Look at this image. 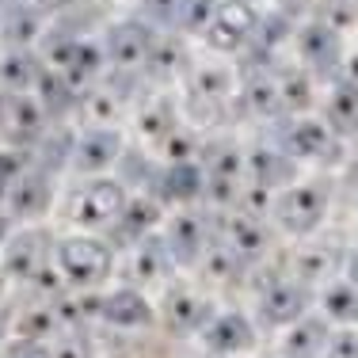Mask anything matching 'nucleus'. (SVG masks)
I'll return each instance as SVG.
<instances>
[{"label":"nucleus","instance_id":"obj_40","mask_svg":"<svg viewBox=\"0 0 358 358\" xmlns=\"http://www.w3.org/2000/svg\"><path fill=\"white\" fill-rule=\"evenodd\" d=\"M73 0H42V8H46V12H62V8H69Z\"/></svg>","mask_w":358,"mask_h":358},{"label":"nucleus","instance_id":"obj_22","mask_svg":"<svg viewBox=\"0 0 358 358\" xmlns=\"http://www.w3.org/2000/svg\"><path fill=\"white\" fill-rule=\"evenodd\" d=\"M172 255H168V244L160 233H149L145 241L134 244V278L141 286H152V282H168L172 275Z\"/></svg>","mask_w":358,"mask_h":358},{"label":"nucleus","instance_id":"obj_1","mask_svg":"<svg viewBox=\"0 0 358 358\" xmlns=\"http://www.w3.org/2000/svg\"><path fill=\"white\" fill-rule=\"evenodd\" d=\"M54 263L62 271V278L76 289L99 286L115 267V252L99 236H65L54 244Z\"/></svg>","mask_w":358,"mask_h":358},{"label":"nucleus","instance_id":"obj_13","mask_svg":"<svg viewBox=\"0 0 358 358\" xmlns=\"http://www.w3.org/2000/svg\"><path fill=\"white\" fill-rule=\"evenodd\" d=\"M99 320L110 324V328L118 331H145L157 324V309H152V301L141 294V289H115V294H107L103 301H99Z\"/></svg>","mask_w":358,"mask_h":358},{"label":"nucleus","instance_id":"obj_20","mask_svg":"<svg viewBox=\"0 0 358 358\" xmlns=\"http://www.w3.org/2000/svg\"><path fill=\"white\" fill-rule=\"evenodd\" d=\"M164 221V210H160L157 199H126L122 214L115 217V244H138L152 229Z\"/></svg>","mask_w":358,"mask_h":358},{"label":"nucleus","instance_id":"obj_2","mask_svg":"<svg viewBox=\"0 0 358 358\" xmlns=\"http://www.w3.org/2000/svg\"><path fill=\"white\" fill-rule=\"evenodd\" d=\"M275 225L289 236H309L328 217V191L320 183H289L275 199Z\"/></svg>","mask_w":358,"mask_h":358},{"label":"nucleus","instance_id":"obj_11","mask_svg":"<svg viewBox=\"0 0 358 358\" xmlns=\"http://www.w3.org/2000/svg\"><path fill=\"white\" fill-rule=\"evenodd\" d=\"M278 149L289 160H328V152L336 149V134L309 115H294L278 130Z\"/></svg>","mask_w":358,"mask_h":358},{"label":"nucleus","instance_id":"obj_21","mask_svg":"<svg viewBox=\"0 0 358 358\" xmlns=\"http://www.w3.org/2000/svg\"><path fill=\"white\" fill-rule=\"evenodd\" d=\"M328 336H331L328 317H324V313H320V317L305 313V317H297L294 324H289V331L282 339V355L286 358H320Z\"/></svg>","mask_w":358,"mask_h":358},{"label":"nucleus","instance_id":"obj_34","mask_svg":"<svg viewBox=\"0 0 358 358\" xmlns=\"http://www.w3.org/2000/svg\"><path fill=\"white\" fill-rule=\"evenodd\" d=\"M328 259H331L328 248H324V252H301V255H297V282H305V286L320 282V278L328 275V267H331Z\"/></svg>","mask_w":358,"mask_h":358},{"label":"nucleus","instance_id":"obj_15","mask_svg":"<svg viewBox=\"0 0 358 358\" xmlns=\"http://www.w3.org/2000/svg\"><path fill=\"white\" fill-rule=\"evenodd\" d=\"M46 126V110L31 96H8L0 103V138L12 145H35Z\"/></svg>","mask_w":358,"mask_h":358},{"label":"nucleus","instance_id":"obj_33","mask_svg":"<svg viewBox=\"0 0 358 358\" xmlns=\"http://www.w3.org/2000/svg\"><path fill=\"white\" fill-rule=\"evenodd\" d=\"M217 0H176V23L183 31H199L210 23V15H214Z\"/></svg>","mask_w":358,"mask_h":358},{"label":"nucleus","instance_id":"obj_25","mask_svg":"<svg viewBox=\"0 0 358 358\" xmlns=\"http://www.w3.org/2000/svg\"><path fill=\"white\" fill-rule=\"evenodd\" d=\"M320 305H324V317H328V324H343V328L358 324V286L347 282V278H343V282L324 286Z\"/></svg>","mask_w":358,"mask_h":358},{"label":"nucleus","instance_id":"obj_10","mask_svg":"<svg viewBox=\"0 0 358 358\" xmlns=\"http://www.w3.org/2000/svg\"><path fill=\"white\" fill-rule=\"evenodd\" d=\"M4 199H8L12 217L38 221L42 214H50V206H54V176L42 172V168H23V172L12 176Z\"/></svg>","mask_w":358,"mask_h":358},{"label":"nucleus","instance_id":"obj_9","mask_svg":"<svg viewBox=\"0 0 358 358\" xmlns=\"http://www.w3.org/2000/svg\"><path fill=\"white\" fill-rule=\"evenodd\" d=\"M255 23H259V15H255V8L248 0H225V4L214 8L202 35H206V42L217 54H233L236 46H244L255 35Z\"/></svg>","mask_w":358,"mask_h":358},{"label":"nucleus","instance_id":"obj_39","mask_svg":"<svg viewBox=\"0 0 358 358\" xmlns=\"http://www.w3.org/2000/svg\"><path fill=\"white\" fill-rule=\"evenodd\" d=\"M347 282L358 286V244L351 248V255H347Z\"/></svg>","mask_w":358,"mask_h":358},{"label":"nucleus","instance_id":"obj_41","mask_svg":"<svg viewBox=\"0 0 358 358\" xmlns=\"http://www.w3.org/2000/svg\"><path fill=\"white\" fill-rule=\"evenodd\" d=\"M347 179H351V183L358 187V157L351 160V164H347Z\"/></svg>","mask_w":358,"mask_h":358},{"label":"nucleus","instance_id":"obj_35","mask_svg":"<svg viewBox=\"0 0 358 358\" xmlns=\"http://www.w3.org/2000/svg\"><path fill=\"white\" fill-rule=\"evenodd\" d=\"M320 358H358V331L355 328H339L328 336Z\"/></svg>","mask_w":358,"mask_h":358},{"label":"nucleus","instance_id":"obj_18","mask_svg":"<svg viewBox=\"0 0 358 358\" xmlns=\"http://www.w3.org/2000/svg\"><path fill=\"white\" fill-rule=\"evenodd\" d=\"M149 50H152V35L149 27L138 20H126V23H115L107 35V57L122 69H134V65L149 62Z\"/></svg>","mask_w":358,"mask_h":358},{"label":"nucleus","instance_id":"obj_31","mask_svg":"<svg viewBox=\"0 0 358 358\" xmlns=\"http://www.w3.org/2000/svg\"><path fill=\"white\" fill-rule=\"evenodd\" d=\"M244 99H248V107L255 110V115H282V103H278V88H275V76H252L248 88H244Z\"/></svg>","mask_w":358,"mask_h":358},{"label":"nucleus","instance_id":"obj_19","mask_svg":"<svg viewBox=\"0 0 358 358\" xmlns=\"http://www.w3.org/2000/svg\"><path fill=\"white\" fill-rule=\"evenodd\" d=\"M244 172H252V183L271 191V187H289L297 176V160H289L278 145H263L244 157Z\"/></svg>","mask_w":358,"mask_h":358},{"label":"nucleus","instance_id":"obj_23","mask_svg":"<svg viewBox=\"0 0 358 358\" xmlns=\"http://www.w3.org/2000/svg\"><path fill=\"white\" fill-rule=\"evenodd\" d=\"M297 46H301V57L317 73H328L339 65V35H336V27H328L324 20L309 23V27L297 35Z\"/></svg>","mask_w":358,"mask_h":358},{"label":"nucleus","instance_id":"obj_12","mask_svg":"<svg viewBox=\"0 0 358 358\" xmlns=\"http://www.w3.org/2000/svg\"><path fill=\"white\" fill-rule=\"evenodd\" d=\"M164 244H168V255L179 267H194L202 259V252L210 248V233H206V217L194 214V210H179L176 217H168V229L164 233Z\"/></svg>","mask_w":358,"mask_h":358},{"label":"nucleus","instance_id":"obj_29","mask_svg":"<svg viewBox=\"0 0 358 358\" xmlns=\"http://www.w3.org/2000/svg\"><path fill=\"white\" fill-rule=\"evenodd\" d=\"M241 263H244L241 255H236L225 241H221V244H210V248L202 252L199 267L206 271V278H214V282H233L236 271H241Z\"/></svg>","mask_w":358,"mask_h":358},{"label":"nucleus","instance_id":"obj_5","mask_svg":"<svg viewBox=\"0 0 358 358\" xmlns=\"http://www.w3.org/2000/svg\"><path fill=\"white\" fill-rule=\"evenodd\" d=\"M199 168L206 176V199H214L217 206H233L236 199V183L244 176V152L229 141H214L206 149H199Z\"/></svg>","mask_w":358,"mask_h":358},{"label":"nucleus","instance_id":"obj_16","mask_svg":"<svg viewBox=\"0 0 358 358\" xmlns=\"http://www.w3.org/2000/svg\"><path fill=\"white\" fill-rule=\"evenodd\" d=\"M152 187H157L160 199L179 202V206H191V202H199L202 191H206V176H202V168H199L194 157L191 160H172L164 172H157Z\"/></svg>","mask_w":358,"mask_h":358},{"label":"nucleus","instance_id":"obj_17","mask_svg":"<svg viewBox=\"0 0 358 358\" xmlns=\"http://www.w3.org/2000/svg\"><path fill=\"white\" fill-rule=\"evenodd\" d=\"M225 244L233 248L241 259H255V255L267 252L271 244V229L263 214H248V210H233L225 217Z\"/></svg>","mask_w":358,"mask_h":358},{"label":"nucleus","instance_id":"obj_37","mask_svg":"<svg viewBox=\"0 0 358 358\" xmlns=\"http://www.w3.org/2000/svg\"><path fill=\"white\" fill-rule=\"evenodd\" d=\"M54 358H92L88 336H80V331H69V336H65L62 343L54 347Z\"/></svg>","mask_w":358,"mask_h":358},{"label":"nucleus","instance_id":"obj_4","mask_svg":"<svg viewBox=\"0 0 358 358\" xmlns=\"http://www.w3.org/2000/svg\"><path fill=\"white\" fill-rule=\"evenodd\" d=\"M126 199H130V194H126L122 179L92 176V179H84V187L73 194L69 217H73V225H80V229H110L115 217L122 214Z\"/></svg>","mask_w":358,"mask_h":358},{"label":"nucleus","instance_id":"obj_38","mask_svg":"<svg viewBox=\"0 0 358 358\" xmlns=\"http://www.w3.org/2000/svg\"><path fill=\"white\" fill-rule=\"evenodd\" d=\"M309 4H313V0H278V8H282V15H301Z\"/></svg>","mask_w":358,"mask_h":358},{"label":"nucleus","instance_id":"obj_27","mask_svg":"<svg viewBox=\"0 0 358 358\" xmlns=\"http://www.w3.org/2000/svg\"><path fill=\"white\" fill-rule=\"evenodd\" d=\"M42 76V69H38V62L27 54L23 46H15V50H8L4 54V62H0V80L8 84L12 92H20V88H31Z\"/></svg>","mask_w":358,"mask_h":358},{"label":"nucleus","instance_id":"obj_36","mask_svg":"<svg viewBox=\"0 0 358 358\" xmlns=\"http://www.w3.org/2000/svg\"><path fill=\"white\" fill-rule=\"evenodd\" d=\"M4 358H54V347L42 343V339L20 336V339H12V343L4 347Z\"/></svg>","mask_w":358,"mask_h":358},{"label":"nucleus","instance_id":"obj_6","mask_svg":"<svg viewBox=\"0 0 358 358\" xmlns=\"http://www.w3.org/2000/svg\"><path fill=\"white\" fill-rule=\"evenodd\" d=\"M214 313H217L214 301H210V297H202V289L172 282V286L164 289V301H160L157 317L164 320V328L172 331V336H199V331L210 324Z\"/></svg>","mask_w":358,"mask_h":358},{"label":"nucleus","instance_id":"obj_28","mask_svg":"<svg viewBox=\"0 0 358 358\" xmlns=\"http://www.w3.org/2000/svg\"><path fill=\"white\" fill-rule=\"evenodd\" d=\"M35 84H38V92H42L38 107L46 110V115H65V110L73 107V99H76V88H73L69 80H65L62 73H42Z\"/></svg>","mask_w":358,"mask_h":358},{"label":"nucleus","instance_id":"obj_30","mask_svg":"<svg viewBox=\"0 0 358 358\" xmlns=\"http://www.w3.org/2000/svg\"><path fill=\"white\" fill-rule=\"evenodd\" d=\"M138 130L145 134V138H152V141H164L168 134L176 130V107H172V99H152V103L138 115Z\"/></svg>","mask_w":358,"mask_h":358},{"label":"nucleus","instance_id":"obj_32","mask_svg":"<svg viewBox=\"0 0 358 358\" xmlns=\"http://www.w3.org/2000/svg\"><path fill=\"white\" fill-rule=\"evenodd\" d=\"M38 27H42V20H38L35 8H20V12H12L4 23H0L4 38H8V42H15V46H27V42L38 35Z\"/></svg>","mask_w":358,"mask_h":358},{"label":"nucleus","instance_id":"obj_43","mask_svg":"<svg viewBox=\"0 0 358 358\" xmlns=\"http://www.w3.org/2000/svg\"><path fill=\"white\" fill-rule=\"evenodd\" d=\"M4 282H8V278H4V267H0V289H4Z\"/></svg>","mask_w":358,"mask_h":358},{"label":"nucleus","instance_id":"obj_14","mask_svg":"<svg viewBox=\"0 0 358 358\" xmlns=\"http://www.w3.org/2000/svg\"><path fill=\"white\" fill-rule=\"evenodd\" d=\"M199 336L214 355L233 358V355H244L255 347V324L244 317V313H214Z\"/></svg>","mask_w":358,"mask_h":358},{"label":"nucleus","instance_id":"obj_3","mask_svg":"<svg viewBox=\"0 0 358 358\" xmlns=\"http://www.w3.org/2000/svg\"><path fill=\"white\" fill-rule=\"evenodd\" d=\"M4 255H0V267H4V278H15V282H38L46 275L50 259H54V236L46 229L31 225L20 229V233H8V241L0 244Z\"/></svg>","mask_w":358,"mask_h":358},{"label":"nucleus","instance_id":"obj_26","mask_svg":"<svg viewBox=\"0 0 358 358\" xmlns=\"http://www.w3.org/2000/svg\"><path fill=\"white\" fill-rule=\"evenodd\" d=\"M275 88H278V103H282V110H289V115H305V110L313 107V80L305 73H278L275 76Z\"/></svg>","mask_w":358,"mask_h":358},{"label":"nucleus","instance_id":"obj_8","mask_svg":"<svg viewBox=\"0 0 358 358\" xmlns=\"http://www.w3.org/2000/svg\"><path fill=\"white\" fill-rule=\"evenodd\" d=\"M309 301H313V294L305 282H297V278H275V282H267L259 289L255 313H259V320L267 328H289L297 317L309 313Z\"/></svg>","mask_w":358,"mask_h":358},{"label":"nucleus","instance_id":"obj_24","mask_svg":"<svg viewBox=\"0 0 358 358\" xmlns=\"http://www.w3.org/2000/svg\"><path fill=\"white\" fill-rule=\"evenodd\" d=\"M324 126H328L331 134H355L358 130V88L355 84H339L336 92H331L328 99V110H324Z\"/></svg>","mask_w":358,"mask_h":358},{"label":"nucleus","instance_id":"obj_7","mask_svg":"<svg viewBox=\"0 0 358 358\" xmlns=\"http://www.w3.org/2000/svg\"><path fill=\"white\" fill-rule=\"evenodd\" d=\"M126 152V141L118 130L110 126H88L80 138H73V152H69V168L80 176H103L118 164V157Z\"/></svg>","mask_w":358,"mask_h":358},{"label":"nucleus","instance_id":"obj_42","mask_svg":"<svg viewBox=\"0 0 358 358\" xmlns=\"http://www.w3.org/2000/svg\"><path fill=\"white\" fill-rule=\"evenodd\" d=\"M4 241H8V217L0 214V244H4Z\"/></svg>","mask_w":358,"mask_h":358}]
</instances>
